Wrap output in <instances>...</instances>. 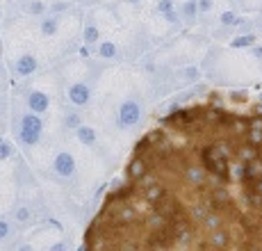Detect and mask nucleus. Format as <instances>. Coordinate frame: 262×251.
Wrapping results in <instances>:
<instances>
[{"mask_svg":"<svg viewBox=\"0 0 262 251\" xmlns=\"http://www.w3.org/2000/svg\"><path fill=\"white\" fill-rule=\"evenodd\" d=\"M41 133H43V123L39 119V114L30 112L21 119V142L23 144H30V147L37 144L41 139Z\"/></svg>","mask_w":262,"mask_h":251,"instance_id":"nucleus-1","label":"nucleus"},{"mask_svg":"<svg viewBox=\"0 0 262 251\" xmlns=\"http://www.w3.org/2000/svg\"><path fill=\"white\" fill-rule=\"evenodd\" d=\"M203 164L208 167L210 174L219 176V178L228 180V160L224 158V153H219L214 147H208L203 151Z\"/></svg>","mask_w":262,"mask_h":251,"instance_id":"nucleus-2","label":"nucleus"},{"mask_svg":"<svg viewBox=\"0 0 262 251\" xmlns=\"http://www.w3.org/2000/svg\"><path fill=\"white\" fill-rule=\"evenodd\" d=\"M142 119V108H139L137 100H125V103H121L119 108V123L125 126V128H130V126H135Z\"/></svg>","mask_w":262,"mask_h":251,"instance_id":"nucleus-3","label":"nucleus"},{"mask_svg":"<svg viewBox=\"0 0 262 251\" xmlns=\"http://www.w3.org/2000/svg\"><path fill=\"white\" fill-rule=\"evenodd\" d=\"M53 169H55V174L69 178V176L75 174V158H73L71 153H67V151H64V153H57V155H55Z\"/></svg>","mask_w":262,"mask_h":251,"instance_id":"nucleus-4","label":"nucleus"},{"mask_svg":"<svg viewBox=\"0 0 262 251\" xmlns=\"http://www.w3.org/2000/svg\"><path fill=\"white\" fill-rule=\"evenodd\" d=\"M69 100H71L75 108H84V105H89V100H92V89L84 82H75V85H71V89H69Z\"/></svg>","mask_w":262,"mask_h":251,"instance_id":"nucleus-5","label":"nucleus"},{"mask_svg":"<svg viewBox=\"0 0 262 251\" xmlns=\"http://www.w3.org/2000/svg\"><path fill=\"white\" fill-rule=\"evenodd\" d=\"M28 105H30V110H32L34 114H43L50 108V98H48V94L34 89V92L28 94Z\"/></svg>","mask_w":262,"mask_h":251,"instance_id":"nucleus-6","label":"nucleus"},{"mask_svg":"<svg viewBox=\"0 0 262 251\" xmlns=\"http://www.w3.org/2000/svg\"><path fill=\"white\" fill-rule=\"evenodd\" d=\"M37 67H39L37 57H34V55H30V53H25V55H21V57L16 59L14 71H16L18 75H32L34 71H37Z\"/></svg>","mask_w":262,"mask_h":251,"instance_id":"nucleus-7","label":"nucleus"},{"mask_svg":"<svg viewBox=\"0 0 262 251\" xmlns=\"http://www.w3.org/2000/svg\"><path fill=\"white\" fill-rule=\"evenodd\" d=\"M180 18H183L185 23H196V18L201 16L199 12V0H185L183 5H180Z\"/></svg>","mask_w":262,"mask_h":251,"instance_id":"nucleus-8","label":"nucleus"},{"mask_svg":"<svg viewBox=\"0 0 262 251\" xmlns=\"http://www.w3.org/2000/svg\"><path fill=\"white\" fill-rule=\"evenodd\" d=\"M158 12L162 14L164 21H169V23L183 21V18H180V12L176 9V5H173V0H158Z\"/></svg>","mask_w":262,"mask_h":251,"instance_id":"nucleus-9","label":"nucleus"},{"mask_svg":"<svg viewBox=\"0 0 262 251\" xmlns=\"http://www.w3.org/2000/svg\"><path fill=\"white\" fill-rule=\"evenodd\" d=\"M75 133H78V139L84 144V147H94L96 144V130L92 126H80Z\"/></svg>","mask_w":262,"mask_h":251,"instance_id":"nucleus-10","label":"nucleus"},{"mask_svg":"<svg viewBox=\"0 0 262 251\" xmlns=\"http://www.w3.org/2000/svg\"><path fill=\"white\" fill-rule=\"evenodd\" d=\"M144 174H146V162H144V158H135L133 162H130V167H128V176H130L133 180H139Z\"/></svg>","mask_w":262,"mask_h":251,"instance_id":"nucleus-11","label":"nucleus"},{"mask_svg":"<svg viewBox=\"0 0 262 251\" xmlns=\"http://www.w3.org/2000/svg\"><path fill=\"white\" fill-rule=\"evenodd\" d=\"M255 46V34L249 32V34H239L230 41V48H253Z\"/></svg>","mask_w":262,"mask_h":251,"instance_id":"nucleus-12","label":"nucleus"},{"mask_svg":"<svg viewBox=\"0 0 262 251\" xmlns=\"http://www.w3.org/2000/svg\"><path fill=\"white\" fill-rule=\"evenodd\" d=\"M117 53H119L117 44H112V41H103V44H100V48H98V55L103 59H114V57H117Z\"/></svg>","mask_w":262,"mask_h":251,"instance_id":"nucleus-13","label":"nucleus"},{"mask_svg":"<svg viewBox=\"0 0 262 251\" xmlns=\"http://www.w3.org/2000/svg\"><path fill=\"white\" fill-rule=\"evenodd\" d=\"M57 28H59L57 18H43L41 21V34L43 37H55V34H57Z\"/></svg>","mask_w":262,"mask_h":251,"instance_id":"nucleus-14","label":"nucleus"},{"mask_svg":"<svg viewBox=\"0 0 262 251\" xmlns=\"http://www.w3.org/2000/svg\"><path fill=\"white\" fill-rule=\"evenodd\" d=\"M212 244H214V249H226V244H228V233H226L224 228L212 231Z\"/></svg>","mask_w":262,"mask_h":251,"instance_id":"nucleus-15","label":"nucleus"},{"mask_svg":"<svg viewBox=\"0 0 262 251\" xmlns=\"http://www.w3.org/2000/svg\"><path fill=\"white\" fill-rule=\"evenodd\" d=\"M82 37H84V44H96L98 41V28H96L94 23H89L87 28H84V32H82Z\"/></svg>","mask_w":262,"mask_h":251,"instance_id":"nucleus-16","label":"nucleus"},{"mask_svg":"<svg viewBox=\"0 0 262 251\" xmlns=\"http://www.w3.org/2000/svg\"><path fill=\"white\" fill-rule=\"evenodd\" d=\"M28 12L32 14V16H41V14L46 12V3H43V0H32V3L28 5Z\"/></svg>","mask_w":262,"mask_h":251,"instance_id":"nucleus-17","label":"nucleus"},{"mask_svg":"<svg viewBox=\"0 0 262 251\" xmlns=\"http://www.w3.org/2000/svg\"><path fill=\"white\" fill-rule=\"evenodd\" d=\"M30 217H32V213H30L28 205H18L16 213H14V219H16V222H21V224L30 222Z\"/></svg>","mask_w":262,"mask_h":251,"instance_id":"nucleus-18","label":"nucleus"},{"mask_svg":"<svg viewBox=\"0 0 262 251\" xmlns=\"http://www.w3.org/2000/svg\"><path fill=\"white\" fill-rule=\"evenodd\" d=\"M64 123H67V128H75V130H78L80 126H84V123H82V117H80L78 112L67 114V121H64Z\"/></svg>","mask_w":262,"mask_h":251,"instance_id":"nucleus-19","label":"nucleus"},{"mask_svg":"<svg viewBox=\"0 0 262 251\" xmlns=\"http://www.w3.org/2000/svg\"><path fill=\"white\" fill-rule=\"evenodd\" d=\"M205 224H208L212 231L219 228V226H221V217H219V213H216V210H210L208 217H205Z\"/></svg>","mask_w":262,"mask_h":251,"instance_id":"nucleus-20","label":"nucleus"},{"mask_svg":"<svg viewBox=\"0 0 262 251\" xmlns=\"http://www.w3.org/2000/svg\"><path fill=\"white\" fill-rule=\"evenodd\" d=\"M146 199H148V201H162L164 199V190L155 185V187L146 190Z\"/></svg>","mask_w":262,"mask_h":251,"instance_id":"nucleus-21","label":"nucleus"},{"mask_svg":"<svg viewBox=\"0 0 262 251\" xmlns=\"http://www.w3.org/2000/svg\"><path fill=\"white\" fill-rule=\"evenodd\" d=\"M187 178L191 180V183L201 185V183H203V172H201V169H194V167H189V169H187Z\"/></svg>","mask_w":262,"mask_h":251,"instance_id":"nucleus-22","label":"nucleus"},{"mask_svg":"<svg viewBox=\"0 0 262 251\" xmlns=\"http://www.w3.org/2000/svg\"><path fill=\"white\" fill-rule=\"evenodd\" d=\"M214 7V0H199V12L201 14H210Z\"/></svg>","mask_w":262,"mask_h":251,"instance_id":"nucleus-23","label":"nucleus"},{"mask_svg":"<svg viewBox=\"0 0 262 251\" xmlns=\"http://www.w3.org/2000/svg\"><path fill=\"white\" fill-rule=\"evenodd\" d=\"M9 155H12V147L5 139H0V160H7Z\"/></svg>","mask_w":262,"mask_h":251,"instance_id":"nucleus-24","label":"nucleus"},{"mask_svg":"<svg viewBox=\"0 0 262 251\" xmlns=\"http://www.w3.org/2000/svg\"><path fill=\"white\" fill-rule=\"evenodd\" d=\"M180 73H183L187 80H196V78H199V75H201V71H199V69H196V67H187V69H183V71H180Z\"/></svg>","mask_w":262,"mask_h":251,"instance_id":"nucleus-25","label":"nucleus"},{"mask_svg":"<svg viewBox=\"0 0 262 251\" xmlns=\"http://www.w3.org/2000/svg\"><path fill=\"white\" fill-rule=\"evenodd\" d=\"M9 231H12V228H9V224L5 222V219H0V240H5V238H7V235H9Z\"/></svg>","mask_w":262,"mask_h":251,"instance_id":"nucleus-26","label":"nucleus"},{"mask_svg":"<svg viewBox=\"0 0 262 251\" xmlns=\"http://www.w3.org/2000/svg\"><path fill=\"white\" fill-rule=\"evenodd\" d=\"M50 251H67V244H64V242H55L53 247H50Z\"/></svg>","mask_w":262,"mask_h":251,"instance_id":"nucleus-27","label":"nucleus"},{"mask_svg":"<svg viewBox=\"0 0 262 251\" xmlns=\"http://www.w3.org/2000/svg\"><path fill=\"white\" fill-rule=\"evenodd\" d=\"M251 53H253L255 57H260V59H262V44H260V46H253V48H251Z\"/></svg>","mask_w":262,"mask_h":251,"instance_id":"nucleus-28","label":"nucleus"},{"mask_svg":"<svg viewBox=\"0 0 262 251\" xmlns=\"http://www.w3.org/2000/svg\"><path fill=\"white\" fill-rule=\"evenodd\" d=\"M18 251H32V247H30V244H23V247H18Z\"/></svg>","mask_w":262,"mask_h":251,"instance_id":"nucleus-29","label":"nucleus"},{"mask_svg":"<svg viewBox=\"0 0 262 251\" xmlns=\"http://www.w3.org/2000/svg\"><path fill=\"white\" fill-rule=\"evenodd\" d=\"M128 3H137V0H128Z\"/></svg>","mask_w":262,"mask_h":251,"instance_id":"nucleus-30","label":"nucleus"}]
</instances>
